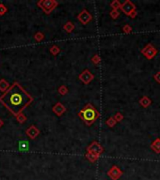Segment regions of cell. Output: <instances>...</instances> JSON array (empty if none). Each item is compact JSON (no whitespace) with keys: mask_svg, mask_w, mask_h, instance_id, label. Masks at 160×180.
Instances as JSON below:
<instances>
[{"mask_svg":"<svg viewBox=\"0 0 160 180\" xmlns=\"http://www.w3.org/2000/svg\"><path fill=\"white\" fill-rule=\"evenodd\" d=\"M86 152L95 154V155H97V156L100 157V155L104 152V148H103V146L98 143V142L93 141L92 143L87 146Z\"/></svg>","mask_w":160,"mask_h":180,"instance_id":"obj_6","label":"cell"},{"mask_svg":"<svg viewBox=\"0 0 160 180\" xmlns=\"http://www.w3.org/2000/svg\"><path fill=\"white\" fill-rule=\"evenodd\" d=\"M94 78H95V76H94V74L90 72L89 69H84V72H82L80 75H79V80L81 82L82 84L84 85H89L91 82L94 80Z\"/></svg>","mask_w":160,"mask_h":180,"instance_id":"obj_9","label":"cell"},{"mask_svg":"<svg viewBox=\"0 0 160 180\" xmlns=\"http://www.w3.org/2000/svg\"><path fill=\"white\" fill-rule=\"evenodd\" d=\"M34 39H35V40L37 42H41V41L44 40V39H45V36H44V34L42 33V32L38 31L34 35Z\"/></svg>","mask_w":160,"mask_h":180,"instance_id":"obj_20","label":"cell"},{"mask_svg":"<svg viewBox=\"0 0 160 180\" xmlns=\"http://www.w3.org/2000/svg\"><path fill=\"white\" fill-rule=\"evenodd\" d=\"M15 118H16V120H17V122L20 123V124H24V123H25V122H26V120H27V118H26V116H25V114L23 113H21L18 114V116H16Z\"/></svg>","mask_w":160,"mask_h":180,"instance_id":"obj_19","label":"cell"},{"mask_svg":"<svg viewBox=\"0 0 160 180\" xmlns=\"http://www.w3.org/2000/svg\"><path fill=\"white\" fill-rule=\"evenodd\" d=\"M33 100L34 98L17 82L13 83L6 92L0 96V103L14 116L23 113Z\"/></svg>","mask_w":160,"mask_h":180,"instance_id":"obj_1","label":"cell"},{"mask_svg":"<svg viewBox=\"0 0 160 180\" xmlns=\"http://www.w3.org/2000/svg\"><path fill=\"white\" fill-rule=\"evenodd\" d=\"M150 148L156 154H160V138H156L150 145Z\"/></svg>","mask_w":160,"mask_h":180,"instance_id":"obj_13","label":"cell"},{"mask_svg":"<svg viewBox=\"0 0 160 180\" xmlns=\"http://www.w3.org/2000/svg\"><path fill=\"white\" fill-rule=\"evenodd\" d=\"M107 176L112 180H118L121 176H123V171L121 170L117 165H112L111 168L109 169Z\"/></svg>","mask_w":160,"mask_h":180,"instance_id":"obj_8","label":"cell"},{"mask_svg":"<svg viewBox=\"0 0 160 180\" xmlns=\"http://www.w3.org/2000/svg\"><path fill=\"white\" fill-rule=\"evenodd\" d=\"M139 103L140 105L143 108H148L149 106H150L152 104V100L149 98L148 96H143L141 97L140 100H139Z\"/></svg>","mask_w":160,"mask_h":180,"instance_id":"obj_12","label":"cell"},{"mask_svg":"<svg viewBox=\"0 0 160 180\" xmlns=\"http://www.w3.org/2000/svg\"><path fill=\"white\" fill-rule=\"evenodd\" d=\"M37 5L43 10L44 13L49 15L58 6V2L56 0H40Z\"/></svg>","mask_w":160,"mask_h":180,"instance_id":"obj_3","label":"cell"},{"mask_svg":"<svg viewBox=\"0 0 160 180\" xmlns=\"http://www.w3.org/2000/svg\"><path fill=\"white\" fill-rule=\"evenodd\" d=\"M10 87L9 82L5 79H1L0 80V91L2 92H6L9 88Z\"/></svg>","mask_w":160,"mask_h":180,"instance_id":"obj_15","label":"cell"},{"mask_svg":"<svg viewBox=\"0 0 160 180\" xmlns=\"http://www.w3.org/2000/svg\"><path fill=\"white\" fill-rule=\"evenodd\" d=\"M3 126H4V121H3L1 118H0V129H1Z\"/></svg>","mask_w":160,"mask_h":180,"instance_id":"obj_30","label":"cell"},{"mask_svg":"<svg viewBox=\"0 0 160 180\" xmlns=\"http://www.w3.org/2000/svg\"><path fill=\"white\" fill-rule=\"evenodd\" d=\"M85 158L86 159L89 160L90 162L94 163V162H96L99 159V156L97 155H95V154H92V153H88V152H86V154H85Z\"/></svg>","mask_w":160,"mask_h":180,"instance_id":"obj_16","label":"cell"},{"mask_svg":"<svg viewBox=\"0 0 160 180\" xmlns=\"http://www.w3.org/2000/svg\"><path fill=\"white\" fill-rule=\"evenodd\" d=\"M53 112L54 113V114L57 116H62L63 114L66 113V111H67V108H66V106L63 104V103L61 102H56L55 104H54L52 108Z\"/></svg>","mask_w":160,"mask_h":180,"instance_id":"obj_11","label":"cell"},{"mask_svg":"<svg viewBox=\"0 0 160 180\" xmlns=\"http://www.w3.org/2000/svg\"><path fill=\"white\" fill-rule=\"evenodd\" d=\"M91 62L94 65H99V64H100V62H101V57L99 56L98 53L94 54V56H92V58H91Z\"/></svg>","mask_w":160,"mask_h":180,"instance_id":"obj_21","label":"cell"},{"mask_svg":"<svg viewBox=\"0 0 160 180\" xmlns=\"http://www.w3.org/2000/svg\"><path fill=\"white\" fill-rule=\"evenodd\" d=\"M122 31L124 32L125 34H130L132 32V27L130 25L128 24H125L123 27H122Z\"/></svg>","mask_w":160,"mask_h":180,"instance_id":"obj_26","label":"cell"},{"mask_svg":"<svg viewBox=\"0 0 160 180\" xmlns=\"http://www.w3.org/2000/svg\"><path fill=\"white\" fill-rule=\"evenodd\" d=\"M60 52H61V49H60L57 45H53L51 48H50V53H51V54L53 56H58Z\"/></svg>","mask_w":160,"mask_h":180,"instance_id":"obj_17","label":"cell"},{"mask_svg":"<svg viewBox=\"0 0 160 180\" xmlns=\"http://www.w3.org/2000/svg\"><path fill=\"white\" fill-rule=\"evenodd\" d=\"M8 12V8L3 3H0V16H3L5 13Z\"/></svg>","mask_w":160,"mask_h":180,"instance_id":"obj_27","label":"cell"},{"mask_svg":"<svg viewBox=\"0 0 160 180\" xmlns=\"http://www.w3.org/2000/svg\"><path fill=\"white\" fill-rule=\"evenodd\" d=\"M93 19V16L91 15V13L88 12L87 9H84L81 10V12L78 14V16H77V20H78L80 23L81 25H87V24H89L90 22L92 21Z\"/></svg>","mask_w":160,"mask_h":180,"instance_id":"obj_7","label":"cell"},{"mask_svg":"<svg viewBox=\"0 0 160 180\" xmlns=\"http://www.w3.org/2000/svg\"><path fill=\"white\" fill-rule=\"evenodd\" d=\"M141 53L142 56H144L148 60H152L157 54L158 51L153 44H151V43H148L147 45H145V47H143L141 49Z\"/></svg>","mask_w":160,"mask_h":180,"instance_id":"obj_4","label":"cell"},{"mask_svg":"<svg viewBox=\"0 0 160 180\" xmlns=\"http://www.w3.org/2000/svg\"><path fill=\"white\" fill-rule=\"evenodd\" d=\"M116 124H117V122L115 121V119L113 118V116L109 117L106 120V125L109 128H113V127H115V125H116Z\"/></svg>","mask_w":160,"mask_h":180,"instance_id":"obj_22","label":"cell"},{"mask_svg":"<svg viewBox=\"0 0 160 180\" xmlns=\"http://www.w3.org/2000/svg\"><path fill=\"white\" fill-rule=\"evenodd\" d=\"M110 6L112 9H115V10H119L121 9V6H122V3H121L119 0H113L112 2H111L110 4Z\"/></svg>","mask_w":160,"mask_h":180,"instance_id":"obj_18","label":"cell"},{"mask_svg":"<svg viewBox=\"0 0 160 180\" xmlns=\"http://www.w3.org/2000/svg\"><path fill=\"white\" fill-rule=\"evenodd\" d=\"M20 146H21V149H25L27 146H28V145H27V142H20Z\"/></svg>","mask_w":160,"mask_h":180,"instance_id":"obj_29","label":"cell"},{"mask_svg":"<svg viewBox=\"0 0 160 180\" xmlns=\"http://www.w3.org/2000/svg\"><path fill=\"white\" fill-rule=\"evenodd\" d=\"M113 118L115 119V121H116L117 123H120L124 120V116H123V113H121L120 112H118L113 116Z\"/></svg>","mask_w":160,"mask_h":180,"instance_id":"obj_25","label":"cell"},{"mask_svg":"<svg viewBox=\"0 0 160 180\" xmlns=\"http://www.w3.org/2000/svg\"><path fill=\"white\" fill-rule=\"evenodd\" d=\"M58 93L61 95V96H65V95H67L68 93V88L66 85H61V86H59V88H58Z\"/></svg>","mask_w":160,"mask_h":180,"instance_id":"obj_23","label":"cell"},{"mask_svg":"<svg viewBox=\"0 0 160 180\" xmlns=\"http://www.w3.org/2000/svg\"><path fill=\"white\" fill-rule=\"evenodd\" d=\"M110 16L112 17V19L113 20H116L119 18V16H120V12H119V10H115V9H112L111 12H110Z\"/></svg>","mask_w":160,"mask_h":180,"instance_id":"obj_24","label":"cell"},{"mask_svg":"<svg viewBox=\"0 0 160 180\" xmlns=\"http://www.w3.org/2000/svg\"><path fill=\"white\" fill-rule=\"evenodd\" d=\"M122 12L126 15L130 17L132 15V13L137 12V8L135 6V4L130 1V0H125L124 3H122V6H121V9H120Z\"/></svg>","mask_w":160,"mask_h":180,"instance_id":"obj_5","label":"cell"},{"mask_svg":"<svg viewBox=\"0 0 160 180\" xmlns=\"http://www.w3.org/2000/svg\"><path fill=\"white\" fill-rule=\"evenodd\" d=\"M154 79L156 80V82L157 84H160V70L154 75Z\"/></svg>","mask_w":160,"mask_h":180,"instance_id":"obj_28","label":"cell"},{"mask_svg":"<svg viewBox=\"0 0 160 180\" xmlns=\"http://www.w3.org/2000/svg\"><path fill=\"white\" fill-rule=\"evenodd\" d=\"M40 132L35 125H31V126L25 130V134L26 136L31 140H35L38 135H40Z\"/></svg>","mask_w":160,"mask_h":180,"instance_id":"obj_10","label":"cell"},{"mask_svg":"<svg viewBox=\"0 0 160 180\" xmlns=\"http://www.w3.org/2000/svg\"><path fill=\"white\" fill-rule=\"evenodd\" d=\"M63 29L67 32V33L69 34V33H71V32H73V30L75 29V25H74V24L72 23V22L68 21L63 25Z\"/></svg>","mask_w":160,"mask_h":180,"instance_id":"obj_14","label":"cell"},{"mask_svg":"<svg viewBox=\"0 0 160 180\" xmlns=\"http://www.w3.org/2000/svg\"><path fill=\"white\" fill-rule=\"evenodd\" d=\"M78 116L85 123L86 126H91L100 117V113L91 103H87L78 113Z\"/></svg>","mask_w":160,"mask_h":180,"instance_id":"obj_2","label":"cell"}]
</instances>
